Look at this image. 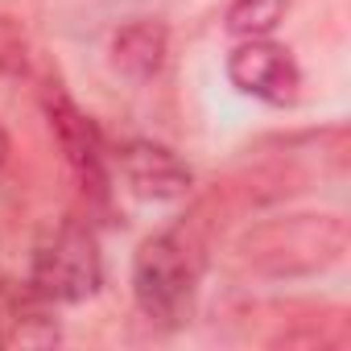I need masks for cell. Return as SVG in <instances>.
Listing matches in <instances>:
<instances>
[{"label":"cell","mask_w":351,"mask_h":351,"mask_svg":"<svg viewBox=\"0 0 351 351\" xmlns=\"http://www.w3.org/2000/svg\"><path fill=\"white\" fill-rule=\"evenodd\" d=\"M104 281V256L95 236L66 219L54 232L42 236L29 261V289L42 302H83L99 289Z\"/></svg>","instance_id":"7a4b0ae2"},{"label":"cell","mask_w":351,"mask_h":351,"mask_svg":"<svg viewBox=\"0 0 351 351\" xmlns=\"http://www.w3.org/2000/svg\"><path fill=\"white\" fill-rule=\"evenodd\" d=\"M116 165L124 173L128 191L149 199V203H169V199H182L191 191V165L165 145L128 141L116 149Z\"/></svg>","instance_id":"5b68a950"},{"label":"cell","mask_w":351,"mask_h":351,"mask_svg":"<svg viewBox=\"0 0 351 351\" xmlns=\"http://www.w3.org/2000/svg\"><path fill=\"white\" fill-rule=\"evenodd\" d=\"M5 157H9V136L0 132V165H5Z\"/></svg>","instance_id":"ba28073f"},{"label":"cell","mask_w":351,"mask_h":351,"mask_svg":"<svg viewBox=\"0 0 351 351\" xmlns=\"http://www.w3.org/2000/svg\"><path fill=\"white\" fill-rule=\"evenodd\" d=\"M228 79L236 91L265 99V104H293L302 87V71L285 46H273L265 38H244L228 54Z\"/></svg>","instance_id":"277c9868"},{"label":"cell","mask_w":351,"mask_h":351,"mask_svg":"<svg viewBox=\"0 0 351 351\" xmlns=\"http://www.w3.org/2000/svg\"><path fill=\"white\" fill-rule=\"evenodd\" d=\"M199 285V252L182 232L149 236L132 256V298L157 326H178L191 314Z\"/></svg>","instance_id":"6da1fadb"},{"label":"cell","mask_w":351,"mask_h":351,"mask_svg":"<svg viewBox=\"0 0 351 351\" xmlns=\"http://www.w3.org/2000/svg\"><path fill=\"white\" fill-rule=\"evenodd\" d=\"M285 17V0H236L228 9V29L240 38H269Z\"/></svg>","instance_id":"52a82bcc"},{"label":"cell","mask_w":351,"mask_h":351,"mask_svg":"<svg viewBox=\"0 0 351 351\" xmlns=\"http://www.w3.org/2000/svg\"><path fill=\"white\" fill-rule=\"evenodd\" d=\"M42 104H46L50 132H54V141H58V149H62V157H66L71 173L79 178L83 195L104 199V191H108V173H104L108 157H104L99 128H95V124H91V116H83V112L75 108V99H71L66 91H58V87H50Z\"/></svg>","instance_id":"3957f363"},{"label":"cell","mask_w":351,"mask_h":351,"mask_svg":"<svg viewBox=\"0 0 351 351\" xmlns=\"http://www.w3.org/2000/svg\"><path fill=\"white\" fill-rule=\"evenodd\" d=\"M112 62L116 71H124L128 79L145 83L161 71L165 62V25L157 21H132L112 38Z\"/></svg>","instance_id":"8992f818"}]
</instances>
